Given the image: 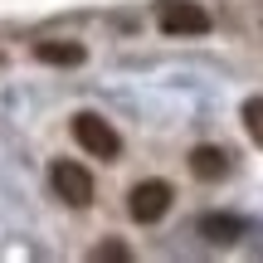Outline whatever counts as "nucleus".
I'll use <instances>...</instances> for the list:
<instances>
[{
    "label": "nucleus",
    "instance_id": "obj_3",
    "mask_svg": "<svg viewBox=\"0 0 263 263\" xmlns=\"http://www.w3.org/2000/svg\"><path fill=\"white\" fill-rule=\"evenodd\" d=\"M171 200H176V190L166 185V180H141V185H132L127 195V210L137 224H156V219H166Z\"/></svg>",
    "mask_w": 263,
    "mask_h": 263
},
{
    "label": "nucleus",
    "instance_id": "obj_8",
    "mask_svg": "<svg viewBox=\"0 0 263 263\" xmlns=\"http://www.w3.org/2000/svg\"><path fill=\"white\" fill-rule=\"evenodd\" d=\"M244 122H249V132H254V141L263 146V98H249L244 103Z\"/></svg>",
    "mask_w": 263,
    "mask_h": 263
},
{
    "label": "nucleus",
    "instance_id": "obj_1",
    "mask_svg": "<svg viewBox=\"0 0 263 263\" xmlns=\"http://www.w3.org/2000/svg\"><path fill=\"white\" fill-rule=\"evenodd\" d=\"M73 141L88 151V156H98V161H112L117 151H122L117 127L107 122V117H98V112H78L73 117Z\"/></svg>",
    "mask_w": 263,
    "mask_h": 263
},
{
    "label": "nucleus",
    "instance_id": "obj_2",
    "mask_svg": "<svg viewBox=\"0 0 263 263\" xmlns=\"http://www.w3.org/2000/svg\"><path fill=\"white\" fill-rule=\"evenodd\" d=\"M49 185L73 210L93 205V176H88V166H78V161H54V166H49Z\"/></svg>",
    "mask_w": 263,
    "mask_h": 263
},
{
    "label": "nucleus",
    "instance_id": "obj_9",
    "mask_svg": "<svg viewBox=\"0 0 263 263\" xmlns=\"http://www.w3.org/2000/svg\"><path fill=\"white\" fill-rule=\"evenodd\" d=\"M93 258H127V249H122V244H98Z\"/></svg>",
    "mask_w": 263,
    "mask_h": 263
},
{
    "label": "nucleus",
    "instance_id": "obj_6",
    "mask_svg": "<svg viewBox=\"0 0 263 263\" xmlns=\"http://www.w3.org/2000/svg\"><path fill=\"white\" fill-rule=\"evenodd\" d=\"M190 171H195L200 180H219L229 171V151L224 146H195L190 151Z\"/></svg>",
    "mask_w": 263,
    "mask_h": 263
},
{
    "label": "nucleus",
    "instance_id": "obj_5",
    "mask_svg": "<svg viewBox=\"0 0 263 263\" xmlns=\"http://www.w3.org/2000/svg\"><path fill=\"white\" fill-rule=\"evenodd\" d=\"M34 59L39 64H54V68H78L88 59V49L73 44V39H44V44H34Z\"/></svg>",
    "mask_w": 263,
    "mask_h": 263
},
{
    "label": "nucleus",
    "instance_id": "obj_7",
    "mask_svg": "<svg viewBox=\"0 0 263 263\" xmlns=\"http://www.w3.org/2000/svg\"><path fill=\"white\" fill-rule=\"evenodd\" d=\"M200 234H205L210 244H234V239L244 234V219H229V215H205V219H200Z\"/></svg>",
    "mask_w": 263,
    "mask_h": 263
},
{
    "label": "nucleus",
    "instance_id": "obj_4",
    "mask_svg": "<svg viewBox=\"0 0 263 263\" xmlns=\"http://www.w3.org/2000/svg\"><path fill=\"white\" fill-rule=\"evenodd\" d=\"M161 29H166V34H210V29H215V20H210L205 5L171 0V5L161 10Z\"/></svg>",
    "mask_w": 263,
    "mask_h": 263
}]
</instances>
